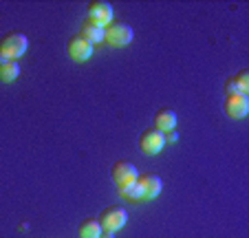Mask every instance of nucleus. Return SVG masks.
I'll list each match as a JSON object with an SVG mask.
<instances>
[{"label":"nucleus","mask_w":249,"mask_h":238,"mask_svg":"<svg viewBox=\"0 0 249 238\" xmlns=\"http://www.w3.org/2000/svg\"><path fill=\"white\" fill-rule=\"evenodd\" d=\"M29 47V40L24 33L20 31H9L0 37V55L5 60H18Z\"/></svg>","instance_id":"f257e3e1"},{"label":"nucleus","mask_w":249,"mask_h":238,"mask_svg":"<svg viewBox=\"0 0 249 238\" xmlns=\"http://www.w3.org/2000/svg\"><path fill=\"white\" fill-rule=\"evenodd\" d=\"M97 220H99V225H102V229H106V232H117V229H122L124 225H126L128 214L124 207L108 205L102 210V214L97 216Z\"/></svg>","instance_id":"f03ea898"},{"label":"nucleus","mask_w":249,"mask_h":238,"mask_svg":"<svg viewBox=\"0 0 249 238\" xmlns=\"http://www.w3.org/2000/svg\"><path fill=\"white\" fill-rule=\"evenodd\" d=\"M104 40L108 44H113V47H126L132 40V27L126 22H115L113 20L104 29Z\"/></svg>","instance_id":"7ed1b4c3"},{"label":"nucleus","mask_w":249,"mask_h":238,"mask_svg":"<svg viewBox=\"0 0 249 238\" xmlns=\"http://www.w3.org/2000/svg\"><path fill=\"white\" fill-rule=\"evenodd\" d=\"M66 55L73 62H86L93 55V42H89L80 33H77V36H71L69 40H66Z\"/></svg>","instance_id":"20e7f679"},{"label":"nucleus","mask_w":249,"mask_h":238,"mask_svg":"<svg viewBox=\"0 0 249 238\" xmlns=\"http://www.w3.org/2000/svg\"><path fill=\"white\" fill-rule=\"evenodd\" d=\"M165 146V139H163V132L157 130V128H146V130L139 135V148L141 152L146 154H157L161 152Z\"/></svg>","instance_id":"39448f33"},{"label":"nucleus","mask_w":249,"mask_h":238,"mask_svg":"<svg viewBox=\"0 0 249 238\" xmlns=\"http://www.w3.org/2000/svg\"><path fill=\"white\" fill-rule=\"evenodd\" d=\"M223 110H225L227 117H234V119H240L249 112V97L243 93H231L225 97L223 102Z\"/></svg>","instance_id":"423d86ee"},{"label":"nucleus","mask_w":249,"mask_h":238,"mask_svg":"<svg viewBox=\"0 0 249 238\" xmlns=\"http://www.w3.org/2000/svg\"><path fill=\"white\" fill-rule=\"evenodd\" d=\"M86 9H89V18H93L102 27L113 22V5L106 2V0H90L86 5Z\"/></svg>","instance_id":"0eeeda50"},{"label":"nucleus","mask_w":249,"mask_h":238,"mask_svg":"<svg viewBox=\"0 0 249 238\" xmlns=\"http://www.w3.org/2000/svg\"><path fill=\"white\" fill-rule=\"evenodd\" d=\"M110 177H113V181L117 185H122V183L137 181L139 172H137L135 164H130V161H115L113 168H110Z\"/></svg>","instance_id":"6e6552de"},{"label":"nucleus","mask_w":249,"mask_h":238,"mask_svg":"<svg viewBox=\"0 0 249 238\" xmlns=\"http://www.w3.org/2000/svg\"><path fill=\"white\" fill-rule=\"evenodd\" d=\"M137 183H139V187H141V196H143V199H155V196H159L161 187H163L161 177H157V174H152V172H146V174H141V177H137Z\"/></svg>","instance_id":"1a4fd4ad"},{"label":"nucleus","mask_w":249,"mask_h":238,"mask_svg":"<svg viewBox=\"0 0 249 238\" xmlns=\"http://www.w3.org/2000/svg\"><path fill=\"white\" fill-rule=\"evenodd\" d=\"M104 29H106V27H102L99 22H95L93 18H89V16H86V18L82 20L80 36H82V37H86L89 42L97 44V42H102V40H104Z\"/></svg>","instance_id":"9d476101"},{"label":"nucleus","mask_w":249,"mask_h":238,"mask_svg":"<svg viewBox=\"0 0 249 238\" xmlns=\"http://www.w3.org/2000/svg\"><path fill=\"white\" fill-rule=\"evenodd\" d=\"M174 126H177V112L172 110V108H159V110L155 112V128L161 132L165 130H174Z\"/></svg>","instance_id":"9b49d317"},{"label":"nucleus","mask_w":249,"mask_h":238,"mask_svg":"<svg viewBox=\"0 0 249 238\" xmlns=\"http://www.w3.org/2000/svg\"><path fill=\"white\" fill-rule=\"evenodd\" d=\"M77 236L80 238H99L102 236V225L97 219H84L77 225Z\"/></svg>","instance_id":"f8f14e48"},{"label":"nucleus","mask_w":249,"mask_h":238,"mask_svg":"<svg viewBox=\"0 0 249 238\" xmlns=\"http://www.w3.org/2000/svg\"><path fill=\"white\" fill-rule=\"evenodd\" d=\"M117 192L122 199H130V201H141V199H143V196H141V187L137 181L122 183V185H117Z\"/></svg>","instance_id":"ddd939ff"},{"label":"nucleus","mask_w":249,"mask_h":238,"mask_svg":"<svg viewBox=\"0 0 249 238\" xmlns=\"http://www.w3.org/2000/svg\"><path fill=\"white\" fill-rule=\"evenodd\" d=\"M20 73V66L16 60H5L0 64V82H14Z\"/></svg>","instance_id":"4468645a"},{"label":"nucleus","mask_w":249,"mask_h":238,"mask_svg":"<svg viewBox=\"0 0 249 238\" xmlns=\"http://www.w3.org/2000/svg\"><path fill=\"white\" fill-rule=\"evenodd\" d=\"M231 82H234L238 93L247 95L249 93V69H240L236 75H231Z\"/></svg>","instance_id":"2eb2a0df"},{"label":"nucleus","mask_w":249,"mask_h":238,"mask_svg":"<svg viewBox=\"0 0 249 238\" xmlns=\"http://www.w3.org/2000/svg\"><path fill=\"white\" fill-rule=\"evenodd\" d=\"M225 93H227V95L238 93V91H236V86H234V82H231V77H227V82H225Z\"/></svg>","instance_id":"dca6fc26"},{"label":"nucleus","mask_w":249,"mask_h":238,"mask_svg":"<svg viewBox=\"0 0 249 238\" xmlns=\"http://www.w3.org/2000/svg\"><path fill=\"white\" fill-rule=\"evenodd\" d=\"M163 139L170 141V144H172V141H177V130H165L163 132Z\"/></svg>","instance_id":"f3484780"},{"label":"nucleus","mask_w":249,"mask_h":238,"mask_svg":"<svg viewBox=\"0 0 249 238\" xmlns=\"http://www.w3.org/2000/svg\"><path fill=\"white\" fill-rule=\"evenodd\" d=\"M99 238H115V232H106V229H102V236Z\"/></svg>","instance_id":"a211bd4d"},{"label":"nucleus","mask_w":249,"mask_h":238,"mask_svg":"<svg viewBox=\"0 0 249 238\" xmlns=\"http://www.w3.org/2000/svg\"><path fill=\"white\" fill-rule=\"evenodd\" d=\"M2 62H5V57H2V55H0V64H2Z\"/></svg>","instance_id":"6ab92c4d"}]
</instances>
